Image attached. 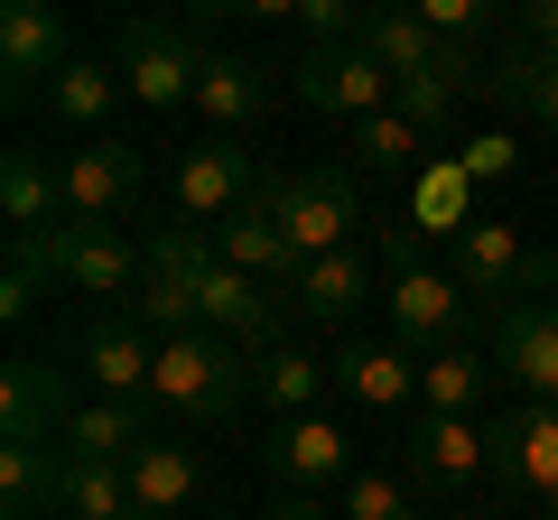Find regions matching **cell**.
Wrapping results in <instances>:
<instances>
[{"label": "cell", "mask_w": 558, "mask_h": 520, "mask_svg": "<svg viewBox=\"0 0 558 520\" xmlns=\"http://www.w3.org/2000/svg\"><path fill=\"white\" fill-rule=\"evenodd\" d=\"M149 270H168V280L186 288V307H196L205 335H233L242 354H270V344H289V335H279V288L242 280L233 260L215 251V233H196V223H168V233L149 242Z\"/></svg>", "instance_id": "1"}, {"label": "cell", "mask_w": 558, "mask_h": 520, "mask_svg": "<svg viewBox=\"0 0 558 520\" xmlns=\"http://www.w3.org/2000/svg\"><path fill=\"white\" fill-rule=\"evenodd\" d=\"M10 270H28L47 288H75V298H121V288L149 280V251H131L112 223H57V233L10 242Z\"/></svg>", "instance_id": "2"}, {"label": "cell", "mask_w": 558, "mask_h": 520, "mask_svg": "<svg viewBox=\"0 0 558 520\" xmlns=\"http://www.w3.org/2000/svg\"><path fill=\"white\" fill-rule=\"evenodd\" d=\"M149 400H159L168 419H233V409L252 400V354H242L233 335H168Z\"/></svg>", "instance_id": "3"}, {"label": "cell", "mask_w": 558, "mask_h": 520, "mask_svg": "<svg viewBox=\"0 0 558 520\" xmlns=\"http://www.w3.org/2000/svg\"><path fill=\"white\" fill-rule=\"evenodd\" d=\"M484 483H494L512 511L558 520V409L512 400L502 419H484Z\"/></svg>", "instance_id": "4"}, {"label": "cell", "mask_w": 558, "mask_h": 520, "mask_svg": "<svg viewBox=\"0 0 558 520\" xmlns=\"http://www.w3.org/2000/svg\"><path fill=\"white\" fill-rule=\"evenodd\" d=\"M260 214L289 233L299 260L326 251H354V223H363V177L354 168H307V177H270L260 186Z\"/></svg>", "instance_id": "5"}, {"label": "cell", "mask_w": 558, "mask_h": 520, "mask_svg": "<svg viewBox=\"0 0 558 520\" xmlns=\"http://www.w3.org/2000/svg\"><path fill=\"white\" fill-rule=\"evenodd\" d=\"M381 307H391V344L400 354H457L465 335H475V298L457 288V270H428V260H410V270H391V288H381Z\"/></svg>", "instance_id": "6"}, {"label": "cell", "mask_w": 558, "mask_h": 520, "mask_svg": "<svg viewBox=\"0 0 558 520\" xmlns=\"http://www.w3.org/2000/svg\"><path fill=\"white\" fill-rule=\"evenodd\" d=\"M196 65H205L196 28L121 20V84H131V102H149V112H196Z\"/></svg>", "instance_id": "7"}, {"label": "cell", "mask_w": 558, "mask_h": 520, "mask_svg": "<svg viewBox=\"0 0 558 520\" xmlns=\"http://www.w3.org/2000/svg\"><path fill=\"white\" fill-rule=\"evenodd\" d=\"M260 465H270V483L279 493H326V483H354L363 465H354V437H344L326 409H307V419H279L270 428V446H260Z\"/></svg>", "instance_id": "8"}, {"label": "cell", "mask_w": 558, "mask_h": 520, "mask_svg": "<svg viewBox=\"0 0 558 520\" xmlns=\"http://www.w3.org/2000/svg\"><path fill=\"white\" fill-rule=\"evenodd\" d=\"M494 381H512L521 400L558 409V298H521L494 317Z\"/></svg>", "instance_id": "9"}, {"label": "cell", "mask_w": 558, "mask_h": 520, "mask_svg": "<svg viewBox=\"0 0 558 520\" xmlns=\"http://www.w3.org/2000/svg\"><path fill=\"white\" fill-rule=\"evenodd\" d=\"M447 270H457V288H465V298H512V307H521V288H549V280H558V260H531L512 223H484V214L457 233Z\"/></svg>", "instance_id": "10"}, {"label": "cell", "mask_w": 558, "mask_h": 520, "mask_svg": "<svg viewBox=\"0 0 558 520\" xmlns=\"http://www.w3.org/2000/svg\"><path fill=\"white\" fill-rule=\"evenodd\" d=\"M289 84H299V102H317V112H336V121H373V112H391V75H381L363 47H299Z\"/></svg>", "instance_id": "11"}, {"label": "cell", "mask_w": 558, "mask_h": 520, "mask_svg": "<svg viewBox=\"0 0 558 520\" xmlns=\"http://www.w3.org/2000/svg\"><path fill=\"white\" fill-rule=\"evenodd\" d=\"M75 372L94 381V400H149V381H159V335L140 317H102L75 335Z\"/></svg>", "instance_id": "12"}, {"label": "cell", "mask_w": 558, "mask_h": 520, "mask_svg": "<svg viewBox=\"0 0 558 520\" xmlns=\"http://www.w3.org/2000/svg\"><path fill=\"white\" fill-rule=\"evenodd\" d=\"M260 186H270V177H260V159H252L242 140H196V149L178 159V214H196V223H233L242 205L260 196Z\"/></svg>", "instance_id": "13"}, {"label": "cell", "mask_w": 558, "mask_h": 520, "mask_svg": "<svg viewBox=\"0 0 558 520\" xmlns=\"http://www.w3.org/2000/svg\"><path fill=\"white\" fill-rule=\"evenodd\" d=\"M400 474H410L418 493H465V483H484V419L418 409L410 437H400Z\"/></svg>", "instance_id": "14"}, {"label": "cell", "mask_w": 558, "mask_h": 520, "mask_svg": "<svg viewBox=\"0 0 558 520\" xmlns=\"http://www.w3.org/2000/svg\"><path fill=\"white\" fill-rule=\"evenodd\" d=\"M65 65H75L65 20L47 10V0H10V10H0V75H10V102L38 94V84H57Z\"/></svg>", "instance_id": "15"}, {"label": "cell", "mask_w": 558, "mask_h": 520, "mask_svg": "<svg viewBox=\"0 0 558 520\" xmlns=\"http://www.w3.org/2000/svg\"><path fill=\"white\" fill-rule=\"evenodd\" d=\"M57 177H65V223H121L140 196V149L131 140H84Z\"/></svg>", "instance_id": "16"}, {"label": "cell", "mask_w": 558, "mask_h": 520, "mask_svg": "<svg viewBox=\"0 0 558 520\" xmlns=\"http://www.w3.org/2000/svg\"><path fill=\"white\" fill-rule=\"evenodd\" d=\"M75 409L84 400L65 391L57 362H10V372H0V437H10V446H57Z\"/></svg>", "instance_id": "17"}, {"label": "cell", "mask_w": 558, "mask_h": 520, "mask_svg": "<svg viewBox=\"0 0 558 520\" xmlns=\"http://www.w3.org/2000/svg\"><path fill=\"white\" fill-rule=\"evenodd\" d=\"M373 251H326V260H299V270H289V288H279V298L299 307V317H317V325H354L363 317V298H373Z\"/></svg>", "instance_id": "18"}, {"label": "cell", "mask_w": 558, "mask_h": 520, "mask_svg": "<svg viewBox=\"0 0 558 520\" xmlns=\"http://www.w3.org/2000/svg\"><path fill=\"white\" fill-rule=\"evenodd\" d=\"M326 372H336V391L354 409H410L418 400V354H400L391 335H344V354Z\"/></svg>", "instance_id": "19"}, {"label": "cell", "mask_w": 558, "mask_h": 520, "mask_svg": "<svg viewBox=\"0 0 558 520\" xmlns=\"http://www.w3.org/2000/svg\"><path fill=\"white\" fill-rule=\"evenodd\" d=\"M260 102H270L260 65H252V57H223V47H205V65H196V112L215 121V140H242V131L260 121Z\"/></svg>", "instance_id": "20"}, {"label": "cell", "mask_w": 558, "mask_h": 520, "mask_svg": "<svg viewBox=\"0 0 558 520\" xmlns=\"http://www.w3.org/2000/svg\"><path fill=\"white\" fill-rule=\"evenodd\" d=\"M0 214H10V242L57 233V214H65V177L38 159V149H0Z\"/></svg>", "instance_id": "21"}, {"label": "cell", "mask_w": 558, "mask_h": 520, "mask_svg": "<svg viewBox=\"0 0 558 520\" xmlns=\"http://www.w3.org/2000/svg\"><path fill=\"white\" fill-rule=\"evenodd\" d=\"M131 511L140 520H186L196 511V456L178 437H149L131 456Z\"/></svg>", "instance_id": "22"}, {"label": "cell", "mask_w": 558, "mask_h": 520, "mask_svg": "<svg viewBox=\"0 0 558 520\" xmlns=\"http://www.w3.org/2000/svg\"><path fill=\"white\" fill-rule=\"evenodd\" d=\"M326 381H336V372H326L317 354H299V344H270V354H252V391L270 400V419H307Z\"/></svg>", "instance_id": "23"}, {"label": "cell", "mask_w": 558, "mask_h": 520, "mask_svg": "<svg viewBox=\"0 0 558 520\" xmlns=\"http://www.w3.org/2000/svg\"><path fill=\"white\" fill-rule=\"evenodd\" d=\"M484 381H494V354H475V344L428 354V362H418V409H438V419H475Z\"/></svg>", "instance_id": "24"}, {"label": "cell", "mask_w": 558, "mask_h": 520, "mask_svg": "<svg viewBox=\"0 0 558 520\" xmlns=\"http://www.w3.org/2000/svg\"><path fill=\"white\" fill-rule=\"evenodd\" d=\"M484 94H502V102H521L531 121H549L558 131V57H539V47H502L494 65H484Z\"/></svg>", "instance_id": "25"}, {"label": "cell", "mask_w": 558, "mask_h": 520, "mask_svg": "<svg viewBox=\"0 0 558 520\" xmlns=\"http://www.w3.org/2000/svg\"><path fill=\"white\" fill-rule=\"evenodd\" d=\"M363 57L381 65V75H418V65H438V38H428V20H418V10H363Z\"/></svg>", "instance_id": "26"}, {"label": "cell", "mask_w": 558, "mask_h": 520, "mask_svg": "<svg viewBox=\"0 0 558 520\" xmlns=\"http://www.w3.org/2000/svg\"><path fill=\"white\" fill-rule=\"evenodd\" d=\"M57 511H65V520H140V511H131V465H94V456H65Z\"/></svg>", "instance_id": "27"}, {"label": "cell", "mask_w": 558, "mask_h": 520, "mask_svg": "<svg viewBox=\"0 0 558 520\" xmlns=\"http://www.w3.org/2000/svg\"><path fill=\"white\" fill-rule=\"evenodd\" d=\"M57 483H65V446H0V502H10V520L57 511Z\"/></svg>", "instance_id": "28"}, {"label": "cell", "mask_w": 558, "mask_h": 520, "mask_svg": "<svg viewBox=\"0 0 558 520\" xmlns=\"http://www.w3.org/2000/svg\"><path fill=\"white\" fill-rule=\"evenodd\" d=\"M112 94H121V65H94V57H75L57 84H47L57 121H75L84 140H102V112H112Z\"/></svg>", "instance_id": "29"}, {"label": "cell", "mask_w": 558, "mask_h": 520, "mask_svg": "<svg viewBox=\"0 0 558 520\" xmlns=\"http://www.w3.org/2000/svg\"><path fill=\"white\" fill-rule=\"evenodd\" d=\"M465 196H475V177H465L457 159H438V168H428V177L410 186V214L428 223V233H447V242H457L465 223H475V214H465Z\"/></svg>", "instance_id": "30"}, {"label": "cell", "mask_w": 558, "mask_h": 520, "mask_svg": "<svg viewBox=\"0 0 558 520\" xmlns=\"http://www.w3.org/2000/svg\"><path fill=\"white\" fill-rule=\"evenodd\" d=\"M410 149H428V131H410L400 112L354 121V177H391V168H410Z\"/></svg>", "instance_id": "31"}, {"label": "cell", "mask_w": 558, "mask_h": 520, "mask_svg": "<svg viewBox=\"0 0 558 520\" xmlns=\"http://www.w3.org/2000/svg\"><path fill=\"white\" fill-rule=\"evenodd\" d=\"M391 112L410 121V131H428V140H438L447 121H457V84H447L438 65H418V75H400V84H391Z\"/></svg>", "instance_id": "32"}, {"label": "cell", "mask_w": 558, "mask_h": 520, "mask_svg": "<svg viewBox=\"0 0 558 520\" xmlns=\"http://www.w3.org/2000/svg\"><path fill=\"white\" fill-rule=\"evenodd\" d=\"M344 520H410V474H354L344 483Z\"/></svg>", "instance_id": "33"}, {"label": "cell", "mask_w": 558, "mask_h": 520, "mask_svg": "<svg viewBox=\"0 0 558 520\" xmlns=\"http://www.w3.org/2000/svg\"><path fill=\"white\" fill-rule=\"evenodd\" d=\"M418 20H428V38H438V47H484L494 10H484V0H418Z\"/></svg>", "instance_id": "34"}, {"label": "cell", "mask_w": 558, "mask_h": 520, "mask_svg": "<svg viewBox=\"0 0 558 520\" xmlns=\"http://www.w3.org/2000/svg\"><path fill=\"white\" fill-rule=\"evenodd\" d=\"M457 168H465L475 186H484V177H512V140H502V131H494V140H465V159H457Z\"/></svg>", "instance_id": "35"}, {"label": "cell", "mask_w": 558, "mask_h": 520, "mask_svg": "<svg viewBox=\"0 0 558 520\" xmlns=\"http://www.w3.org/2000/svg\"><path fill=\"white\" fill-rule=\"evenodd\" d=\"M521 47L558 57V0H531V10H521Z\"/></svg>", "instance_id": "36"}, {"label": "cell", "mask_w": 558, "mask_h": 520, "mask_svg": "<svg viewBox=\"0 0 558 520\" xmlns=\"http://www.w3.org/2000/svg\"><path fill=\"white\" fill-rule=\"evenodd\" d=\"M38 288H47V280H28V270H10V280H0V317H28V307H38Z\"/></svg>", "instance_id": "37"}, {"label": "cell", "mask_w": 558, "mask_h": 520, "mask_svg": "<svg viewBox=\"0 0 558 520\" xmlns=\"http://www.w3.org/2000/svg\"><path fill=\"white\" fill-rule=\"evenodd\" d=\"M260 520H326V502H317V493H279Z\"/></svg>", "instance_id": "38"}, {"label": "cell", "mask_w": 558, "mask_h": 520, "mask_svg": "<svg viewBox=\"0 0 558 520\" xmlns=\"http://www.w3.org/2000/svg\"><path fill=\"white\" fill-rule=\"evenodd\" d=\"M410 520H438V511H410Z\"/></svg>", "instance_id": "39"}, {"label": "cell", "mask_w": 558, "mask_h": 520, "mask_svg": "<svg viewBox=\"0 0 558 520\" xmlns=\"http://www.w3.org/2000/svg\"><path fill=\"white\" fill-rule=\"evenodd\" d=\"M205 520H223V511H205Z\"/></svg>", "instance_id": "40"}, {"label": "cell", "mask_w": 558, "mask_h": 520, "mask_svg": "<svg viewBox=\"0 0 558 520\" xmlns=\"http://www.w3.org/2000/svg\"><path fill=\"white\" fill-rule=\"evenodd\" d=\"M549 298H558V280H549Z\"/></svg>", "instance_id": "41"}]
</instances>
